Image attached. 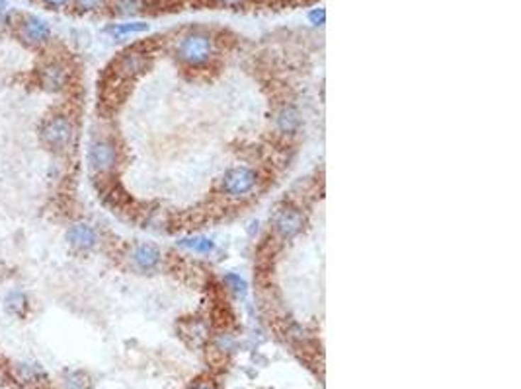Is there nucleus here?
<instances>
[{
	"label": "nucleus",
	"instance_id": "7",
	"mask_svg": "<svg viewBox=\"0 0 521 389\" xmlns=\"http://www.w3.org/2000/svg\"><path fill=\"white\" fill-rule=\"evenodd\" d=\"M65 240L74 253H92L100 248L102 236L94 224H90L86 220H79V222H72L69 226V230L65 233Z\"/></svg>",
	"mask_w": 521,
	"mask_h": 389
},
{
	"label": "nucleus",
	"instance_id": "6",
	"mask_svg": "<svg viewBox=\"0 0 521 389\" xmlns=\"http://www.w3.org/2000/svg\"><path fill=\"white\" fill-rule=\"evenodd\" d=\"M125 257L129 267L139 274H155L164 261L162 249L158 248L157 243H150V241H139V243L131 245Z\"/></svg>",
	"mask_w": 521,
	"mask_h": 389
},
{
	"label": "nucleus",
	"instance_id": "4",
	"mask_svg": "<svg viewBox=\"0 0 521 389\" xmlns=\"http://www.w3.org/2000/svg\"><path fill=\"white\" fill-rule=\"evenodd\" d=\"M260 181V171L252 166H245V163L233 166L219 179V193L233 201H245L258 191Z\"/></svg>",
	"mask_w": 521,
	"mask_h": 389
},
{
	"label": "nucleus",
	"instance_id": "19",
	"mask_svg": "<svg viewBox=\"0 0 521 389\" xmlns=\"http://www.w3.org/2000/svg\"><path fill=\"white\" fill-rule=\"evenodd\" d=\"M65 383L69 389H88V378L82 372H69Z\"/></svg>",
	"mask_w": 521,
	"mask_h": 389
},
{
	"label": "nucleus",
	"instance_id": "8",
	"mask_svg": "<svg viewBox=\"0 0 521 389\" xmlns=\"http://www.w3.org/2000/svg\"><path fill=\"white\" fill-rule=\"evenodd\" d=\"M38 84L43 92L61 93L71 84V70L63 61H47L38 69Z\"/></svg>",
	"mask_w": 521,
	"mask_h": 389
},
{
	"label": "nucleus",
	"instance_id": "20",
	"mask_svg": "<svg viewBox=\"0 0 521 389\" xmlns=\"http://www.w3.org/2000/svg\"><path fill=\"white\" fill-rule=\"evenodd\" d=\"M308 22L313 23L315 28H323L324 23H326V10H324L323 6L313 8V10L308 12Z\"/></svg>",
	"mask_w": 521,
	"mask_h": 389
},
{
	"label": "nucleus",
	"instance_id": "2",
	"mask_svg": "<svg viewBox=\"0 0 521 389\" xmlns=\"http://www.w3.org/2000/svg\"><path fill=\"white\" fill-rule=\"evenodd\" d=\"M40 142L47 152L65 156L77 144V123L69 113H51L40 124Z\"/></svg>",
	"mask_w": 521,
	"mask_h": 389
},
{
	"label": "nucleus",
	"instance_id": "17",
	"mask_svg": "<svg viewBox=\"0 0 521 389\" xmlns=\"http://www.w3.org/2000/svg\"><path fill=\"white\" fill-rule=\"evenodd\" d=\"M147 0H113V12L121 18H131L133 20L135 16H139L141 12L147 10Z\"/></svg>",
	"mask_w": 521,
	"mask_h": 389
},
{
	"label": "nucleus",
	"instance_id": "18",
	"mask_svg": "<svg viewBox=\"0 0 521 389\" xmlns=\"http://www.w3.org/2000/svg\"><path fill=\"white\" fill-rule=\"evenodd\" d=\"M79 12L90 14V12H100L108 6V0H72Z\"/></svg>",
	"mask_w": 521,
	"mask_h": 389
},
{
	"label": "nucleus",
	"instance_id": "13",
	"mask_svg": "<svg viewBox=\"0 0 521 389\" xmlns=\"http://www.w3.org/2000/svg\"><path fill=\"white\" fill-rule=\"evenodd\" d=\"M176 245L188 253H194V255H211L215 251V241L213 238L209 236H203V233H194V236H186V238H180L176 241Z\"/></svg>",
	"mask_w": 521,
	"mask_h": 389
},
{
	"label": "nucleus",
	"instance_id": "9",
	"mask_svg": "<svg viewBox=\"0 0 521 389\" xmlns=\"http://www.w3.org/2000/svg\"><path fill=\"white\" fill-rule=\"evenodd\" d=\"M150 66L149 53H145L141 49H129L125 53L118 57V61L113 62V76L121 80V82H129L141 76L142 72H147Z\"/></svg>",
	"mask_w": 521,
	"mask_h": 389
},
{
	"label": "nucleus",
	"instance_id": "15",
	"mask_svg": "<svg viewBox=\"0 0 521 389\" xmlns=\"http://www.w3.org/2000/svg\"><path fill=\"white\" fill-rule=\"evenodd\" d=\"M18 378L26 383H45L47 381V372L41 368L38 362H20L16 364Z\"/></svg>",
	"mask_w": 521,
	"mask_h": 389
},
{
	"label": "nucleus",
	"instance_id": "21",
	"mask_svg": "<svg viewBox=\"0 0 521 389\" xmlns=\"http://www.w3.org/2000/svg\"><path fill=\"white\" fill-rule=\"evenodd\" d=\"M211 2L223 8H240L245 6L248 0H211Z\"/></svg>",
	"mask_w": 521,
	"mask_h": 389
},
{
	"label": "nucleus",
	"instance_id": "1",
	"mask_svg": "<svg viewBox=\"0 0 521 389\" xmlns=\"http://www.w3.org/2000/svg\"><path fill=\"white\" fill-rule=\"evenodd\" d=\"M219 53V45L213 33L206 30H190L182 33L176 47L174 57L182 66L190 70H203L209 64H213Z\"/></svg>",
	"mask_w": 521,
	"mask_h": 389
},
{
	"label": "nucleus",
	"instance_id": "11",
	"mask_svg": "<svg viewBox=\"0 0 521 389\" xmlns=\"http://www.w3.org/2000/svg\"><path fill=\"white\" fill-rule=\"evenodd\" d=\"M274 124H276V131L285 137V139H291V137H297V132L301 131L303 127V117H301V111L297 105L293 103H284L279 105L274 115Z\"/></svg>",
	"mask_w": 521,
	"mask_h": 389
},
{
	"label": "nucleus",
	"instance_id": "5",
	"mask_svg": "<svg viewBox=\"0 0 521 389\" xmlns=\"http://www.w3.org/2000/svg\"><path fill=\"white\" fill-rule=\"evenodd\" d=\"M307 226V216L299 207L295 204H281L271 216V228L274 233L281 241H291L299 236Z\"/></svg>",
	"mask_w": 521,
	"mask_h": 389
},
{
	"label": "nucleus",
	"instance_id": "23",
	"mask_svg": "<svg viewBox=\"0 0 521 389\" xmlns=\"http://www.w3.org/2000/svg\"><path fill=\"white\" fill-rule=\"evenodd\" d=\"M190 389H215L213 385H209V383H198V385H194Z\"/></svg>",
	"mask_w": 521,
	"mask_h": 389
},
{
	"label": "nucleus",
	"instance_id": "16",
	"mask_svg": "<svg viewBox=\"0 0 521 389\" xmlns=\"http://www.w3.org/2000/svg\"><path fill=\"white\" fill-rule=\"evenodd\" d=\"M223 284H225V288H227L235 298H238V300H245L246 296H248V292H250L248 280H246L245 277H240L238 272L233 271L225 272V274H223Z\"/></svg>",
	"mask_w": 521,
	"mask_h": 389
},
{
	"label": "nucleus",
	"instance_id": "3",
	"mask_svg": "<svg viewBox=\"0 0 521 389\" xmlns=\"http://www.w3.org/2000/svg\"><path fill=\"white\" fill-rule=\"evenodd\" d=\"M121 162V152L116 140L108 134H98L88 142L86 166L96 178H110Z\"/></svg>",
	"mask_w": 521,
	"mask_h": 389
},
{
	"label": "nucleus",
	"instance_id": "14",
	"mask_svg": "<svg viewBox=\"0 0 521 389\" xmlns=\"http://www.w3.org/2000/svg\"><path fill=\"white\" fill-rule=\"evenodd\" d=\"M4 310L12 318H26L30 311V298L24 290L12 288L9 294L4 296Z\"/></svg>",
	"mask_w": 521,
	"mask_h": 389
},
{
	"label": "nucleus",
	"instance_id": "22",
	"mask_svg": "<svg viewBox=\"0 0 521 389\" xmlns=\"http://www.w3.org/2000/svg\"><path fill=\"white\" fill-rule=\"evenodd\" d=\"M45 6H49L51 10H63L71 4V0H41Z\"/></svg>",
	"mask_w": 521,
	"mask_h": 389
},
{
	"label": "nucleus",
	"instance_id": "10",
	"mask_svg": "<svg viewBox=\"0 0 521 389\" xmlns=\"http://www.w3.org/2000/svg\"><path fill=\"white\" fill-rule=\"evenodd\" d=\"M18 39L28 47H41L51 39V25L40 16H24L18 22Z\"/></svg>",
	"mask_w": 521,
	"mask_h": 389
},
{
	"label": "nucleus",
	"instance_id": "12",
	"mask_svg": "<svg viewBox=\"0 0 521 389\" xmlns=\"http://www.w3.org/2000/svg\"><path fill=\"white\" fill-rule=\"evenodd\" d=\"M150 30V23H147L145 20H125V22H118V23H110L106 28V33L110 35L111 39H129V37H137V35H142Z\"/></svg>",
	"mask_w": 521,
	"mask_h": 389
}]
</instances>
